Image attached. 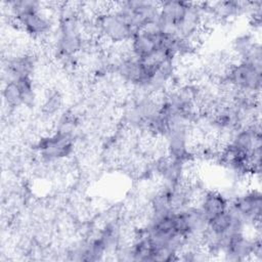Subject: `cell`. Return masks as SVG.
Listing matches in <instances>:
<instances>
[{"instance_id":"1","label":"cell","mask_w":262,"mask_h":262,"mask_svg":"<svg viewBox=\"0 0 262 262\" xmlns=\"http://www.w3.org/2000/svg\"><path fill=\"white\" fill-rule=\"evenodd\" d=\"M95 24L98 30L99 40L110 45H118L130 42L134 30L124 18V16L113 8L95 15Z\"/></svg>"},{"instance_id":"2","label":"cell","mask_w":262,"mask_h":262,"mask_svg":"<svg viewBox=\"0 0 262 262\" xmlns=\"http://www.w3.org/2000/svg\"><path fill=\"white\" fill-rule=\"evenodd\" d=\"M262 67L246 61H234L227 70L225 79L238 90L260 93L262 83Z\"/></svg>"},{"instance_id":"3","label":"cell","mask_w":262,"mask_h":262,"mask_svg":"<svg viewBox=\"0 0 262 262\" xmlns=\"http://www.w3.org/2000/svg\"><path fill=\"white\" fill-rule=\"evenodd\" d=\"M37 149L45 164H52L67 159L74 150V136L55 131L41 138Z\"/></svg>"},{"instance_id":"4","label":"cell","mask_w":262,"mask_h":262,"mask_svg":"<svg viewBox=\"0 0 262 262\" xmlns=\"http://www.w3.org/2000/svg\"><path fill=\"white\" fill-rule=\"evenodd\" d=\"M228 207L242 218L247 227L261 226L262 199L257 188L241 192L229 203Z\"/></svg>"},{"instance_id":"5","label":"cell","mask_w":262,"mask_h":262,"mask_svg":"<svg viewBox=\"0 0 262 262\" xmlns=\"http://www.w3.org/2000/svg\"><path fill=\"white\" fill-rule=\"evenodd\" d=\"M17 27L36 39L47 38L53 30L52 16L45 7L13 18Z\"/></svg>"},{"instance_id":"6","label":"cell","mask_w":262,"mask_h":262,"mask_svg":"<svg viewBox=\"0 0 262 262\" xmlns=\"http://www.w3.org/2000/svg\"><path fill=\"white\" fill-rule=\"evenodd\" d=\"M228 205L229 203L223 193L217 190H204L196 203V206L208 221L224 212L228 208Z\"/></svg>"},{"instance_id":"7","label":"cell","mask_w":262,"mask_h":262,"mask_svg":"<svg viewBox=\"0 0 262 262\" xmlns=\"http://www.w3.org/2000/svg\"><path fill=\"white\" fill-rule=\"evenodd\" d=\"M17 86L19 88L23 105L27 107H32L37 101V91L34 85V81L31 77H23L16 80Z\"/></svg>"},{"instance_id":"8","label":"cell","mask_w":262,"mask_h":262,"mask_svg":"<svg viewBox=\"0 0 262 262\" xmlns=\"http://www.w3.org/2000/svg\"><path fill=\"white\" fill-rule=\"evenodd\" d=\"M3 95V102L9 108H15L23 105L21 96L19 92V88L17 86L16 81L5 82L2 90Z\"/></svg>"},{"instance_id":"9","label":"cell","mask_w":262,"mask_h":262,"mask_svg":"<svg viewBox=\"0 0 262 262\" xmlns=\"http://www.w3.org/2000/svg\"><path fill=\"white\" fill-rule=\"evenodd\" d=\"M63 104V97L57 90H49L43 100L42 110L47 116H52L59 112Z\"/></svg>"}]
</instances>
